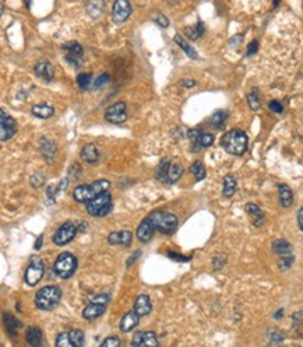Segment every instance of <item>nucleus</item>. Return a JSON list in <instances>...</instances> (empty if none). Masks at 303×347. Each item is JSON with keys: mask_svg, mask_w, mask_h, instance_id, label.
<instances>
[{"mask_svg": "<svg viewBox=\"0 0 303 347\" xmlns=\"http://www.w3.org/2000/svg\"><path fill=\"white\" fill-rule=\"evenodd\" d=\"M3 322H4V325H6L7 333L8 335H11V336H15L17 331L21 328V322L17 318H14L11 314H7V312L3 314Z\"/></svg>", "mask_w": 303, "mask_h": 347, "instance_id": "obj_28", "label": "nucleus"}, {"mask_svg": "<svg viewBox=\"0 0 303 347\" xmlns=\"http://www.w3.org/2000/svg\"><path fill=\"white\" fill-rule=\"evenodd\" d=\"M69 338H70L71 343L74 345V347H83L85 343V336L83 331L80 329H70L69 331Z\"/></svg>", "mask_w": 303, "mask_h": 347, "instance_id": "obj_35", "label": "nucleus"}, {"mask_svg": "<svg viewBox=\"0 0 303 347\" xmlns=\"http://www.w3.org/2000/svg\"><path fill=\"white\" fill-rule=\"evenodd\" d=\"M189 171H190L191 174L194 175V178H196V181H197V182L198 181H203V179L205 178V175H207L204 164L201 163V161H194V163L190 165Z\"/></svg>", "mask_w": 303, "mask_h": 347, "instance_id": "obj_34", "label": "nucleus"}, {"mask_svg": "<svg viewBox=\"0 0 303 347\" xmlns=\"http://www.w3.org/2000/svg\"><path fill=\"white\" fill-rule=\"evenodd\" d=\"M247 104L250 106V109L253 111H257L260 108V98H259V94H257V90H252V92L247 94Z\"/></svg>", "mask_w": 303, "mask_h": 347, "instance_id": "obj_39", "label": "nucleus"}, {"mask_svg": "<svg viewBox=\"0 0 303 347\" xmlns=\"http://www.w3.org/2000/svg\"><path fill=\"white\" fill-rule=\"evenodd\" d=\"M109 74H106V73H104V74H101L95 81H94V85H92V88L94 90H97V88H101L102 85H105L109 83Z\"/></svg>", "mask_w": 303, "mask_h": 347, "instance_id": "obj_46", "label": "nucleus"}, {"mask_svg": "<svg viewBox=\"0 0 303 347\" xmlns=\"http://www.w3.org/2000/svg\"><path fill=\"white\" fill-rule=\"evenodd\" d=\"M183 175V167L180 164L172 163L169 158L162 160L156 167L155 177L162 184H175Z\"/></svg>", "mask_w": 303, "mask_h": 347, "instance_id": "obj_4", "label": "nucleus"}, {"mask_svg": "<svg viewBox=\"0 0 303 347\" xmlns=\"http://www.w3.org/2000/svg\"><path fill=\"white\" fill-rule=\"evenodd\" d=\"M112 210V196L106 191L87 203V212L92 217H105Z\"/></svg>", "mask_w": 303, "mask_h": 347, "instance_id": "obj_7", "label": "nucleus"}, {"mask_svg": "<svg viewBox=\"0 0 303 347\" xmlns=\"http://www.w3.org/2000/svg\"><path fill=\"white\" fill-rule=\"evenodd\" d=\"M66 60H67L71 66H74V67H80V66L83 64V59H81V56H77V55H70V53H69V55L66 56Z\"/></svg>", "mask_w": 303, "mask_h": 347, "instance_id": "obj_48", "label": "nucleus"}, {"mask_svg": "<svg viewBox=\"0 0 303 347\" xmlns=\"http://www.w3.org/2000/svg\"><path fill=\"white\" fill-rule=\"evenodd\" d=\"M17 133V122L4 109L0 111V139L1 142L10 140Z\"/></svg>", "mask_w": 303, "mask_h": 347, "instance_id": "obj_10", "label": "nucleus"}, {"mask_svg": "<svg viewBox=\"0 0 303 347\" xmlns=\"http://www.w3.org/2000/svg\"><path fill=\"white\" fill-rule=\"evenodd\" d=\"M225 263H226V255L214 256V259H212V268H214V270L222 269Z\"/></svg>", "mask_w": 303, "mask_h": 347, "instance_id": "obj_45", "label": "nucleus"}, {"mask_svg": "<svg viewBox=\"0 0 303 347\" xmlns=\"http://www.w3.org/2000/svg\"><path fill=\"white\" fill-rule=\"evenodd\" d=\"M27 343L31 347H42L43 346V335L42 331L38 326H29L27 331Z\"/></svg>", "mask_w": 303, "mask_h": 347, "instance_id": "obj_20", "label": "nucleus"}, {"mask_svg": "<svg viewBox=\"0 0 303 347\" xmlns=\"http://www.w3.org/2000/svg\"><path fill=\"white\" fill-rule=\"evenodd\" d=\"M132 347H161L155 332L144 331L136 333L132 339Z\"/></svg>", "mask_w": 303, "mask_h": 347, "instance_id": "obj_12", "label": "nucleus"}, {"mask_svg": "<svg viewBox=\"0 0 303 347\" xmlns=\"http://www.w3.org/2000/svg\"><path fill=\"white\" fill-rule=\"evenodd\" d=\"M77 270V258L70 252H62L53 265V272L60 279H70Z\"/></svg>", "mask_w": 303, "mask_h": 347, "instance_id": "obj_6", "label": "nucleus"}, {"mask_svg": "<svg viewBox=\"0 0 303 347\" xmlns=\"http://www.w3.org/2000/svg\"><path fill=\"white\" fill-rule=\"evenodd\" d=\"M132 240H133V235L130 231H113L108 237V242L111 245H122L125 248H129L132 245Z\"/></svg>", "mask_w": 303, "mask_h": 347, "instance_id": "obj_16", "label": "nucleus"}, {"mask_svg": "<svg viewBox=\"0 0 303 347\" xmlns=\"http://www.w3.org/2000/svg\"><path fill=\"white\" fill-rule=\"evenodd\" d=\"M298 226L303 231V206L299 209V212H298Z\"/></svg>", "mask_w": 303, "mask_h": 347, "instance_id": "obj_51", "label": "nucleus"}, {"mask_svg": "<svg viewBox=\"0 0 303 347\" xmlns=\"http://www.w3.org/2000/svg\"><path fill=\"white\" fill-rule=\"evenodd\" d=\"M168 256H169V258H172L173 261H179V262H187V261H190V258L179 255V254H173V252H168Z\"/></svg>", "mask_w": 303, "mask_h": 347, "instance_id": "obj_50", "label": "nucleus"}, {"mask_svg": "<svg viewBox=\"0 0 303 347\" xmlns=\"http://www.w3.org/2000/svg\"><path fill=\"white\" fill-rule=\"evenodd\" d=\"M214 140H215L214 135L203 132L201 136H200V139H198V142L196 143V144L190 146L191 151H193V153H197V151H200L201 149H204V147H210L212 143H214Z\"/></svg>", "mask_w": 303, "mask_h": 347, "instance_id": "obj_31", "label": "nucleus"}, {"mask_svg": "<svg viewBox=\"0 0 303 347\" xmlns=\"http://www.w3.org/2000/svg\"><path fill=\"white\" fill-rule=\"evenodd\" d=\"M151 20L155 22V24H158L159 27H162V28H166L169 25V20L162 13H159V11H152L151 13Z\"/></svg>", "mask_w": 303, "mask_h": 347, "instance_id": "obj_41", "label": "nucleus"}, {"mask_svg": "<svg viewBox=\"0 0 303 347\" xmlns=\"http://www.w3.org/2000/svg\"><path fill=\"white\" fill-rule=\"evenodd\" d=\"M45 275V263L39 258V256H31L28 263V268L25 270V275H24V280L25 283L28 284L29 287H34L36 284L41 282V279Z\"/></svg>", "mask_w": 303, "mask_h": 347, "instance_id": "obj_8", "label": "nucleus"}, {"mask_svg": "<svg viewBox=\"0 0 303 347\" xmlns=\"http://www.w3.org/2000/svg\"><path fill=\"white\" fill-rule=\"evenodd\" d=\"M155 231L172 234L177 227V217L168 212H152L147 216Z\"/></svg>", "mask_w": 303, "mask_h": 347, "instance_id": "obj_5", "label": "nucleus"}, {"mask_svg": "<svg viewBox=\"0 0 303 347\" xmlns=\"http://www.w3.org/2000/svg\"><path fill=\"white\" fill-rule=\"evenodd\" d=\"M294 262H295L294 255L281 256V259L278 261V268H280V270H282V272H285V270L291 269V266L294 265Z\"/></svg>", "mask_w": 303, "mask_h": 347, "instance_id": "obj_42", "label": "nucleus"}, {"mask_svg": "<svg viewBox=\"0 0 303 347\" xmlns=\"http://www.w3.org/2000/svg\"><path fill=\"white\" fill-rule=\"evenodd\" d=\"M76 234H77V226L70 223V221H66L55 231L53 242L59 247H63V245H67L69 242L73 241Z\"/></svg>", "mask_w": 303, "mask_h": 347, "instance_id": "obj_9", "label": "nucleus"}, {"mask_svg": "<svg viewBox=\"0 0 303 347\" xmlns=\"http://www.w3.org/2000/svg\"><path fill=\"white\" fill-rule=\"evenodd\" d=\"M122 346V342H120V339L118 338V336H109V338H106L102 343H101V346L99 347H120Z\"/></svg>", "mask_w": 303, "mask_h": 347, "instance_id": "obj_44", "label": "nucleus"}, {"mask_svg": "<svg viewBox=\"0 0 303 347\" xmlns=\"http://www.w3.org/2000/svg\"><path fill=\"white\" fill-rule=\"evenodd\" d=\"M132 14V4L127 0H118L113 3L112 7V20L115 24L125 22Z\"/></svg>", "mask_w": 303, "mask_h": 347, "instance_id": "obj_13", "label": "nucleus"}, {"mask_svg": "<svg viewBox=\"0 0 303 347\" xmlns=\"http://www.w3.org/2000/svg\"><path fill=\"white\" fill-rule=\"evenodd\" d=\"M154 231H155V230H154V227L151 224L150 219L146 217V219L143 220L140 224H139V227H137L136 237H137V240L140 242L147 244V242L151 241V238H152V235H154Z\"/></svg>", "mask_w": 303, "mask_h": 347, "instance_id": "obj_15", "label": "nucleus"}, {"mask_svg": "<svg viewBox=\"0 0 303 347\" xmlns=\"http://www.w3.org/2000/svg\"><path fill=\"white\" fill-rule=\"evenodd\" d=\"M245 210L250 217H253L254 227H261V224L264 223V213H263L260 207L256 203H247L245 206Z\"/></svg>", "mask_w": 303, "mask_h": 347, "instance_id": "obj_22", "label": "nucleus"}, {"mask_svg": "<svg viewBox=\"0 0 303 347\" xmlns=\"http://www.w3.org/2000/svg\"><path fill=\"white\" fill-rule=\"evenodd\" d=\"M109 300H111V298H109L108 294H105V293H101V294H94V296H91L88 301H91V303H97V304L108 305L109 304Z\"/></svg>", "mask_w": 303, "mask_h": 347, "instance_id": "obj_43", "label": "nucleus"}, {"mask_svg": "<svg viewBox=\"0 0 303 347\" xmlns=\"http://www.w3.org/2000/svg\"><path fill=\"white\" fill-rule=\"evenodd\" d=\"M226 119H228V112L226 111H217V112L212 113L211 119H210V123L214 129H222L225 126Z\"/></svg>", "mask_w": 303, "mask_h": 347, "instance_id": "obj_32", "label": "nucleus"}, {"mask_svg": "<svg viewBox=\"0 0 303 347\" xmlns=\"http://www.w3.org/2000/svg\"><path fill=\"white\" fill-rule=\"evenodd\" d=\"M62 49L69 50L70 55H77V56H81L83 55V46L80 45L76 41H70V42H66L62 45Z\"/></svg>", "mask_w": 303, "mask_h": 347, "instance_id": "obj_38", "label": "nucleus"}, {"mask_svg": "<svg viewBox=\"0 0 303 347\" xmlns=\"http://www.w3.org/2000/svg\"><path fill=\"white\" fill-rule=\"evenodd\" d=\"M31 112L36 118H41V119H48L50 118L53 113H55V108L49 104H36V105L32 106Z\"/></svg>", "mask_w": 303, "mask_h": 347, "instance_id": "obj_25", "label": "nucleus"}, {"mask_svg": "<svg viewBox=\"0 0 303 347\" xmlns=\"http://www.w3.org/2000/svg\"><path fill=\"white\" fill-rule=\"evenodd\" d=\"M140 254H141L140 251H137V252H134V255H133V256H130V258H129V261H127V266H130V265H132V263H133L134 261H136V258H137V256H140Z\"/></svg>", "mask_w": 303, "mask_h": 347, "instance_id": "obj_53", "label": "nucleus"}, {"mask_svg": "<svg viewBox=\"0 0 303 347\" xmlns=\"http://www.w3.org/2000/svg\"><path fill=\"white\" fill-rule=\"evenodd\" d=\"M111 182L108 179H97L90 185H78L77 188L73 192V198L78 203H88L92 199L99 196L109 189Z\"/></svg>", "mask_w": 303, "mask_h": 347, "instance_id": "obj_2", "label": "nucleus"}, {"mask_svg": "<svg viewBox=\"0 0 303 347\" xmlns=\"http://www.w3.org/2000/svg\"><path fill=\"white\" fill-rule=\"evenodd\" d=\"M173 39H175V42H176L177 46H180V49L183 50L184 53H186L187 56L190 57V59H194V60H196V59H198L197 50L194 49L193 46H190L189 43L186 42L183 38H182V35H180V34H176Z\"/></svg>", "mask_w": 303, "mask_h": 347, "instance_id": "obj_30", "label": "nucleus"}, {"mask_svg": "<svg viewBox=\"0 0 303 347\" xmlns=\"http://www.w3.org/2000/svg\"><path fill=\"white\" fill-rule=\"evenodd\" d=\"M34 71H35L36 77L42 78L43 81L49 83L53 80V76H55V70H53V64L50 63L49 60L46 59H41L38 60L34 66Z\"/></svg>", "mask_w": 303, "mask_h": 347, "instance_id": "obj_14", "label": "nucleus"}, {"mask_svg": "<svg viewBox=\"0 0 303 347\" xmlns=\"http://www.w3.org/2000/svg\"><path fill=\"white\" fill-rule=\"evenodd\" d=\"M249 139L240 129H231L221 139V147L232 156H243L246 153Z\"/></svg>", "mask_w": 303, "mask_h": 347, "instance_id": "obj_1", "label": "nucleus"}, {"mask_svg": "<svg viewBox=\"0 0 303 347\" xmlns=\"http://www.w3.org/2000/svg\"><path fill=\"white\" fill-rule=\"evenodd\" d=\"M133 310L140 315L141 318L146 317V315H148V314L151 312L152 305H151V300H150V297H148L147 294H140L139 297L136 298Z\"/></svg>", "mask_w": 303, "mask_h": 347, "instance_id": "obj_19", "label": "nucleus"}, {"mask_svg": "<svg viewBox=\"0 0 303 347\" xmlns=\"http://www.w3.org/2000/svg\"><path fill=\"white\" fill-rule=\"evenodd\" d=\"M55 347H74V345L71 343L70 338H69V332H63L57 335Z\"/></svg>", "mask_w": 303, "mask_h": 347, "instance_id": "obj_40", "label": "nucleus"}, {"mask_svg": "<svg viewBox=\"0 0 303 347\" xmlns=\"http://www.w3.org/2000/svg\"><path fill=\"white\" fill-rule=\"evenodd\" d=\"M105 119L113 125H119V123L127 121L126 102L119 101V102H115L113 105L108 106L105 112Z\"/></svg>", "mask_w": 303, "mask_h": 347, "instance_id": "obj_11", "label": "nucleus"}, {"mask_svg": "<svg viewBox=\"0 0 303 347\" xmlns=\"http://www.w3.org/2000/svg\"><path fill=\"white\" fill-rule=\"evenodd\" d=\"M292 333L295 335L296 338H302L303 336V310L302 311L295 312L292 317Z\"/></svg>", "mask_w": 303, "mask_h": 347, "instance_id": "obj_29", "label": "nucleus"}, {"mask_svg": "<svg viewBox=\"0 0 303 347\" xmlns=\"http://www.w3.org/2000/svg\"><path fill=\"white\" fill-rule=\"evenodd\" d=\"M182 84H183L184 87H193V85L196 84V81H194V80H190V78H187V80H183V81H182Z\"/></svg>", "mask_w": 303, "mask_h": 347, "instance_id": "obj_54", "label": "nucleus"}, {"mask_svg": "<svg viewBox=\"0 0 303 347\" xmlns=\"http://www.w3.org/2000/svg\"><path fill=\"white\" fill-rule=\"evenodd\" d=\"M224 188H222V195L225 198H232L236 192V186H238V182H236V178L232 174H228L224 177Z\"/></svg>", "mask_w": 303, "mask_h": 347, "instance_id": "obj_27", "label": "nucleus"}, {"mask_svg": "<svg viewBox=\"0 0 303 347\" xmlns=\"http://www.w3.org/2000/svg\"><path fill=\"white\" fill-rule=\"evenodd\" d=\"M42 242H43V235L41 234L38 238H36V241H35V245H34V248L35 249H39L41 247H42Z\"/></svg>", "mask_w": 303, "mask_h": 347, "instance_id": "obj_52", "label": "nucleus"}, {"mask_svg": "<svg viewBox=\"0 0 303 347\" xmlns=\"http://www.w3.org/2000/svg\"><path fill=\"white\" fill-rule=\"evenodd\" d=\"M271 247H273V252L277 254V255H281V256L292 255V245H291L287 240H284V238L275 240Z\"/></svg>", "mask_w": 303, "mask_h": 347, "instance_id": "obj_26", "label": "nucleus"}, {"mask_svg": "<svg viewBox=\"0 0 303 347\" xmlns=\"http://www.w3.org/2000/svg\"><path fill=\"white\" fill-rule=\"evenodd\" d=\"M268 109L274 113L284 112V106H282V104L280 102V101H275V99H273V101H270V102H268Z\"/></svg>", "mask_w": 303, "mask_h": 347, "instance_id": "obj_47", "label": "nucleus"}, {"mask_svg": "<svg viewBox=\"0 0 303 347\" xmlns=\"http://www.w3.org/2000/svg\"><path fill=\"white\" fill-rule=\"evenodd\" d=\"M259 50V41H252V42L249 43V46H247V52H246V56H252V55H254L256 52Z\"/></svg>", "mask_w": 303, "mask_h": 347, "instance_id": "obj_49", "label": "nucleus"}, {"mask_svg": "<svg viewBox=\"0 0 303 347\" xmlns=\"http://www.w3.org/2000/svg\"><path fill=\"white\" fill-rule=\"evenodd\" d=\"M284 339H285V335L281 331H270V333H268L270 347H280Z\"/></svg>", "mask_w": 303, "mask_h": 347, "instance_id": "obj_37", "label": "nucleus"}, {"mask_svg": "<svg viewBox=\"0 0 303 347\" xmlns=\"http://www.w3.org/2000/svg\"><path fill=\"white\" fill-rule=\"evenodd\" d=\"M106 307L108 305L97 304V303L88 301V305L83 310V318L87 319V321H94V319L99 318V317H102L105 314Z\"/></svg>", "mask_w": 303, "mask_h": 347, "instance_id": "obj_18", "label": "nucleus"}, {"mask_svg": "<svg viewBox=\"0 0 303 347\" xmlns=\"http://www.w3.org/2000/svg\"><path fill=\"white\" fill-rule=\"evenodd\" d=\"M62 300V290L59 286H45L35 294V307L41 311L55 310Z\"/></svg>", "mask_w": 303, "mask_h": 347, "instance_id": "obj_3", "label": "nucleus"}, {"mask_svg": "<svg viewBox=\"0 0 303 347\" xmlns=\"http://www.w3.org/2000/svg\"><path fill=\"white\" fill-rule=\"evenodd\" d=\"M80 157L84 160L85 163L95 164L97 161H98V158H99V153H98V149H97V146H95V144H92V143L85 144L84 147L81 149Z\"/></svg>", "mask_w": 303, "mask_h": 347, "instance_id": "obj_21", "label": "nucleus"}, {"mask_svg": "<svg viewBox=\"0 0 303 347\" xmlns=\"http://www.w3.org/2000/svg\"><path fill=\"white\" fill-rule=\"evenodd\" d=\"M278 192H280V205L282 207H291L294 203V193L288 185L280 184L278 185Z\"/></svg>", "mask_w": 303, "mask_h": 347, "instance_id": "obj_23", "label": "nucleus"}, {"mask_svg": "<svg viewBox=\"0 0 303 347\" xmlns=\"http://www.w3.org/2000/svg\"><path fill=\"white\" fill-rule=\"evenodd\" d=\"M184 34H186V36H187L189 39H191V41L198 39L200 36L204 34V25H203V22H197L196 25L186 27V28H184Z\"/></svg>", "mask_w": 303, "mask_h": 347, "instance_id": "obj_33", "label": "nucleus"}, {"mask_svg": "<svg viewBox=\"0 0 303 347\" xmlns=\"http://www.w3.org/2000/svg\"><path fill=\"white\" fill-rule=\"evenodd\" d=\"M282 314H284V310H280V311H277L274 314V319H281L282 318Z\"/></svg>", "mask_w": 303, "mask_h": 347, "instance_id": "obj_55", "label": "nucleus"}, {"mask_svg": "<svg viewBox=\"0 0 303 347\" xmlns=\"http://www.w3.org/2000/svg\"><path fill=\"white\" fill-rule=\"evenodd\" d=\"M140 319H141L140 315L134 311V310H132V311L127 312L126 315L122 318V321H120V324H119V329L123 333L130 332V331H133L134 328L139 325Z\"/></svg>", "mask_w": 303, "mask_h": 347, "instance_id": "obj_17", "label": "nucleus"}, {"mask_svg": "<svg viewBox=\"0 0 303 347\" xmlns=\"http://www.w3.org/2000/svg\"><path fill=\"white\" fill-rule=\"evenodd\" d=\"M41 153H42V156L45 157V160L48 163H52L55 156H56V144L48 140L46 137H42V140H41Z\"/></svg>", "mask_w": 303, "mask_h": 347, "instance_id": "obj_24", "label": "nucleus"}, {"mask_svg": "<svg viewBox=\"0 0 303 347\" xmlns=\"http://www.w3.org/2000/svg\"><path fill=\"white\" fill-rule=\"evenodd\" d=\"M92 74L90 73H80L77 76V84L81 90H90L92 85Z\"/></svg>", "mask_w": 303, "mask_h": 347, "instance_id": "obj_36", "label": "nucleus"}]
</instances>
